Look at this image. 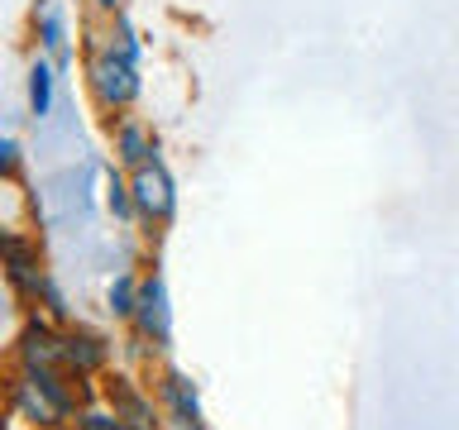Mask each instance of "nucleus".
<instances>
[{"label": "nucleus", "instance_id": "f257e3e1", "mask_svg": "<svg viewBox=\"0 0 459 430\" xmlns=\"http://www.w3.org/2000/svg\"><path fill=\"white\" fill-rule=\"evenodd\" d=\"M82 72H86V91H91L96 110L100 115H125L129 106L139 100L143 91V77H139V57L120 53L115 43H106V34H86V57H82Z\"/></svg>", "mask_w": 459, "mask_h": 430}, {"label": "nucleus", "instance_id": "f03ea898", "mask_svg": "<svg viewBox=\"0 0 459 430\" xmlns=\"http://www.w3.org/2000/svg\"><path fill=\"white\" fill-rule=\"evenodd\" d=\"M100 397H106L110 416L120 421V430H163V407H158V397L149 387H139L129 373H100Z\"/></svg>", "mask_w": 459, "mask_h": 430}, {"label": "nucleus", "instance_id": "7ed1b4c3", "mask_svg": "<svg viewBox=\"0 0 459 430\" xmlns=\"http://www.w3.org/2000/svg\"><path fill=\"white\" fill-rule=\"evenodd\" d=\"M129 177V201H134V220L139 225H168L172 215H178V182H172V172L158 163H143L134 172H125Z\"/></svg>", "mask_w": 459, "mask_h": 430}, {"label": "nucleus", "instance_id": "20e7f679", "mask_svg": "<svg viewBox=\"0 0 459 430\" xmlns=\"http://www.w3.org/2000/svg\"><path fill=\"white\" fill-rule=\"evenodd\" d=\"M129 325H134V335L149 354H163L172 344V306H168L163 272H139V301H134Z\"/></svg>", "mask_w": 459, "mask_h": 430}, {"label": "nucleus", "instance_id": "39448f33", "mask_svg": "<svg viewBox=\"0 0 459 430\" xmlns=\"http://www.w3.org/2000/svg\"><path fill=\"white\" fill-rule=\"evenodd\" d=\"M153 397L158 407H163V421H172L178 430H206V411H201V397L186 373L178 368H163L153 378Z\"/></svg>", "mask_w": 459, "mask_h": 430}, {"label": "nucleus", "instance_id": "423d86ee", "mask_svg": "<svg viewBox=\"0 0 459 430\" xmlns=\"http://www.w3.org/2000/svg\"><path fill=\"white\" fill-rule=\"evenodd\" d=\"M14 364L20 368H63V330L53 315L34 311L14 340Z\"/></svg>", "mask_w": 459, "mask_h": 430}, {"label": "nucleus", "instance_id": "0eeeda50", "mask_svg": "<svg viewBox=\"0 0 459 430\" xmlns=\"http://www.w3.org/2000/svg\"><path fill=\"white\" fill-rule=\"evenodd\" d=\"M110 149H115V163H120L125 172H134L143 163H153L158 158V139H153V129L139 120V115H115L110 120Z\"/></svg>", "mask_w": 459, "mask_h": 430}, {"label": "nucleus", "instance_id": "6e6552de", "mask_svg": "<svg viewBox=\"0 0 459 430\" xmlns=\"http://www.w3.org/2000/svg\"><path fill=\"white\" fill-rule=\"evenodd\" d=\"M106 368H110V344L96 330H63V373L86 383V378H100Z\"/></svg>", "mask_w": 459, "mask_h": 430}, {"label": "nucleus", "instance_id": "1a4fd4ad", "mask_svg": "<svg viewBox=\"0 0 459 430\" xmlns=\"http://www.w3.org/2000/svg\"><path fill=\"white\" fill-rule=\"evenodd\" d=\"M10 397L20 401V411H24V416H29V421H34L39 430H63V426H67V416L53 407V397L43 392V387H39L34 378H24V373L14 378V392H10Z\"/></svg>", "mask_w": 459, "mask_h": 430}, {"label": "nucleus", "instance_id": "9d476101", "mask_svg": "<svg viewBox=\"0 0 459 430\" xmlns=\"http://www.w3.org/2000/svg\"><path fill=\"white\" fill-rule=\"evenodd\" d=\"M53 82H57V67L39 53L34 63H29V115H34V120H48L53 115Z\"/></svg>", "mask_w": 459, "mask_h": 430}, {"label": "nucleus", "instance_id": "9b49d317", "mask_svg": "<svg viewBox=\"0 0 459 430\" xmlns=\"http://www.w3.org/2000/svg\"><path fill=\"white\" fill-rule=\"evenodd\" d=\"M39 53L48 57L53 67H63L72 57V39H67V20L57 10H43L39 14Z\"/></svg>", "mask_w": 459, "mask_h": 430}, {"label": "nucleus", "instance_id": "f8f14e48", "mask_svg": "<svg viewBox=\"0 0 459 430\" xmlns=\"http://www.w3.org/2000/svg\"><path fill=\"white\" fill-rule=\"evenodd\" d=\"M139 301V272H115V282L106 287V311L115 321H129Z\"/></svg>", "mask_w": 459, "mask_h": 430}, {"label": "nucleus", "instance_id": "ddd939ff", "mask_svg": "<svg viewBox=\"0 0 459 430\" xmlns=\"http://www.w3.org/2000/svg\"><path fill=\"white\" fill-rule=\"evenodd\" d=\"M106 211L115 215V220H134V201H129V177H125V168L106 177Z\"/></svg>", "mask_w": 459, "mask_h": 430}, {"label": "nucleus", "instance_id": "4468645a", "mask_svg": "<svg viewBox=\"0 0 459 430\" xmlns=\"http://www.w3.org/2000/svg\"><path fill=\"white\" fill-rule=\"evenodd\" d=\"M20 163H24V149H20V139L0 134V182H10L14 172H20Z\"/></svg>", "mask_w": 459, "mask_h": 430}, {"label": "nucleus", "instance_id": "2eb2a0df", "mask_svg": "<svg viewBox=\"0 0 459 430\" xmlns=\"http://www.w3.org/2000/svg\"><path fill=\"white\" fill-rule=\"evenodd\" d=\"M77 430H120V421L110 416V407L106 411H77Z\"/></svg>", "mask_w": 459, "mask_h": 430}, {"label": "nucleus", "instance_id": "dca6fc26", "mask_svg": "<svg viewBox=\"0 0 459 430\" xmlns=\"http://www.w3.org/2000/svg\"><path fill=\"white\" fill-rule=\"evenodd\" d=\"M10 392H14V378H10L5 368H0V407H5V401H10Z\"/></svg>", "mask_w": 459, "mask_h": 430}, {"label": "nucleus", "instance_id": "f3484780", "mask_svg": "<svg viewBox=\"0 0 459 430\" xmlns=\"http://www.w3.org/2000/svg\"><path fill=\"white\" fill-rule=\"evenodd\" d=\"M91 5H96V10H100V14H106V20H110V14L120 10V0H91Z\"/></svg>", "mask_w": 459, "mask_h": 430}, {"label": "nucleus", "instance_id": "a211bd4d", "mask_svg": "<svg viewBox=\"0 0 459 430\" xmlns=\"http://www.w3.org/2000/svg\"><path fill=\"white\" fill-rule=\"evenodd\" d=\"M39 5H48V0H39Z\"/></svg>", "mask_w": 459, "mask_h": 430}]
</instances>
